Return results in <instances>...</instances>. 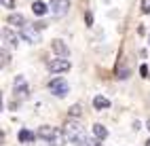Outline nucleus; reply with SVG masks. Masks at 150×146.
Returning a JSON list of instances; mask_svg holds the SVG:
<instances>
[{
  "label": "nucleus",
  "mask_w": 150,
  "mask_h": 146,
  "mask_svg": "<svg viewBox=\"0 0 150 146\" xmlns=\"http://www.w3.org/2000/svg\"><path fill=\"white\" fill-rule=\"evenodd\" d=\"M66 138L72 142L74 146H83L85 144V129L81 127L78 123H74V121H70V123H66Z\"/></svg>",
  "instance_id": "obj_1"
},
{
  "label": "nucleus",
  "mask_w": 150,
  "mask_h": 146,
  "mask_svg": "<svg viewBox=\"0 0 150 146\" xmlns=\"http://www.w3.org/2000/svg\"><path fill=\"white\" fill-rule=\"evenodd\" d=\"M49 89H51V93L57 95V97H66L68 91H70V85L64 79H53L51 83H49Z\"/></svg>",
  "instance_id": "obj_2"
},
{
  "label": "nucleus",
  "mask_w": 150,
  "mask_h": 146,
  "mask_svg": "<svg viewBox=\"0 0 150 146\" xmlns=\"http://www.w3.org/2000/svg\"><path fill=\"white\" fill-rule=\"evenodd\" d=\"M38 32H40V28H38L36 23H28L25 21V26H21V36L28 43H38V38H40Z\"/></svg>",
  "instance_id": "obj_3"
},
{
  "label": "nucleus",
  "mask_w": 150,
  "mask_h": 146,
  "mask_svg": "<svg viewBox=\"0 0 150 146\" xmlns=\"http://www.w3.org/2000/svg\"><path fill=\"white\" fill-rule=\"evenodd\" d=\"M49 70L51 72H66L70 70V62L66 60V57H59V60H53V62H49Z\"/></svg>",
  "instance_id": "obj_4"
},
{
  "label": "nucleus",
  "mask_w": 150,
  "mask_h": 146,
  "mask_svg": "<svg viewBox=\"0 0 150 146\" xmlns=\"http://www.w3.org/2000/svg\"><path fill=\"white\" fill-rule=\"evenodd\" d=\"M59 133H62V131L55 129V127H51V125H42V127L38 129V135H40L42 140H47V142H51L53 138H57Z\"/></svg>",
  "instance_id": "obj_5"
},
{
  "label": "nucleus",
  "mask_w": 150,
  "mask_h": 146,
  "mask_svg": "<svg viewBox=\"0 0 150 146\" xmlns=\"http://www.w3.org/2000/svg\"><path fill=\"white\" fill-rule=\"evenodd\" d=\"M13 89H15V93H17L19 97H25V95H28V91H30V87H28V83H25L23 76H15Z\"/></svg>",
  "instance_id": "obj_6"
},
{
  "label": "nucleus",
  "mask_w": 150,
  "mask_h": 146,
  "mask_svg": "<svg viewBox=\"0 0 150 146\" xmlns=\"http://www.w3.org/2000/svg\"><path fill=\"white\" fill-rule=\"evenodd\" d=\"M68 9H70L68 0H53V2H51V11H53V15H57V17L66 15Z\"/></svg>",
  "instance_id": "obj_7"
},
{
  "label": "nucleus",
  "mask_w": 150,
  "mask_h": 146,
  "mask_svg": "<svg viewBox=\"0 0 150 146\" xmlns=\"http://www.w3.org/2000/svg\"><path fill=\"white\" fill-rule=\"evenodd\" d=\"M114 72H116V79H127V76H129V66H125V60H123V57L118 60Z\"/></svg>",
  "instance_id": "obj_8"
},
{
  "label": "nucleus",
  "mask_w": 150,
  "mask_h": 146,
  "mask_svg": "<svg viewBox=\"0 0 150 146\" xmlns=\"http://www.w3.org/2000/svg\"><path fill=\"white\" fill-rule=\"evenodd\" d=\"M53 51L59 55V57H68L70 51H68V47L64 45V40H53Z\"/></svg>",
  "instance_id": "obj_9"
},
{
  "label": "nucleus",
  "mask_w": 150,
  "mask_h": 146,
  "mask_svg": "<svg viewBox=\"0 0 150 146\" xmlns=\"http://www.w3.org/2000/svg\"><path fill=\"white\" fill-rule=\"evenodd\" d=\"M93 106L97 110H106V108H110V100L104 97V95H95L93 97Z\"/></svg>",
  "instance_id": "obj_10"
},
{
  "label": "nucleus",
  "mask_w": 150,
  "mask_h": 146,
  "mask_svg": "<svg viewBox=\"0 0 150 146\" xmlns=\"http://www.w3.org/2000/svg\"><path fill=\"white\" fill-rule=\"evenodd\" d=\"M2 38L11 45V47H17V36H15V32L13 30H8V28H4L2 30Z\"/></svg>",
  "instance_id": "obj_11"
},
{
  "label": "nucleus",
  "mask_w": 150,
  "mask_h": 146,
  "mask_svg": "<svg viewBox=\"0 0 150 146\" xmlns=\"http://www.w3.org/2000/svg\"><path fill=\"white\" fill-rule=\"evenodd\" d=\"M32 11H34V15H45L49 11V4H45L42 0H36V2L32 4Z\"/></svg>",
  "instance_id": "obj_12"
},
{
  "label": "nucleus",
  "mask_w": 150,
  "mask_h": 146,
  "mask_svg": "<svg viewBox=\"0 0 150 146\" xmlns=\"http://www.w3.org/2000/svg\"><path fill=\"white\" fill-rule=\"evenodd\" d=\"M93 133H95V138H97V140H104L106 135H108V129L104 127V125H99V123H97V125H93Z\"/></svg>",
  "instance_id": "obj_13"
},
{
  "label": "nucleus",
  "mask_w": 150,
  "mask_h": 146,
  "mask_svg": "<svg viewBox=\"0 0 150 146\" xmlns=\"http://www.w3.org/2000/svg\"><path fill=\"white\" fill-rule=\"evenodd\" d=\"M32 140H34V133H32V131H28V129H21V131H19V142L30 144Z\"/></svg>",
  "instance_id": "obj_14"
},
{
  "label": "nucleus",
  "mask_w": 150,
  "mask_h": 146,
  "mask_svg": "<svg viewBox=\"0 0 150 146\" xmlns=\"http://www.w3.org/2000/svg\"><path fill=\"white\" fill-rule=\"evenodd\" d=\"M8 23H13V26H25V19L21 15H8Z\"/></svg>",
  "instance_id": "obj_15"
},
{
  "label": "nucleus",
  "mask_w": 150,
  "mask_h": 146,
  "mask_svg": "<svg viewBox=\"0 0 150 146\" xmlns=\"http://www.w3.org/2000/svg\"><path fill=\"white\" fill-rule=\"evenodd\" d=\"M49 146H64V133H59L57 138H53L51 142H49Z\"/></svg>",
  "instance_id": "obj_16"
},
{
  "label": "nucleus",
  "mask_w": 150,
  "mask_h": 146,
  "mask_svg": "<svg viewBox=\"0 0 150 146\" xmlns=\"http://www.w3.org/2000/svg\"><path fill=\"white\" fill-rule=\"evenodd\" d=\"M81 106H72V108H70V116H81Z\"/></svg>",
  "instance_id": "obj_17"
},
{
  "label": "nucleus",
  "mask_w": 150,
  "mask_h": 146,
  "mask_svg": "<svg viewBox=\"0 0 150 146\" xmlns=\"http://www.w3.org/2000/svg\"><path fill=\"white\" fill-rule=\"evenodd\" d=\"M83 146H102V144H99V140H93V138H87Z\"/></svg>",
  "instance_id": "obj_18"
},
{
  "label": "nucleus",
  "mask_w": 150,
  "mask_h": 146,
  "mask_svg": "<svg viewBox=\"0 0 150 146\" xmlns=\"http://www.w3.org/2000/svg\"><path fill=\"white\" fill-rule=\"evenodd\" d=\"M142 13H150V0H142Z\"/></svg>",
  "instance_id": "obj_19"
},
{
  "label": "nucleus",
  "mask_w": 150,
  "mask_h": 146,
  "mask_svg": "<svg viewBox=\"0 0 150 146\" xmlns=\"http://www.w3.org/2000/svg\"><path fill=\"white\" fill-rule=\"evenodd\" d=\"M0 2H2L4 9H13L15 6V0H0Z\"/></svg>",
  "instance_id": "obj_20"
},
{
  "label": "nucleus",
  "mask_w": 150,
  "mask_h": 146,
  "mask_svg": "<svg viewBox=\"0 0 150 146\" xmlns=\"http://www.w3.org/2000/svg\"><path fill=\"white\" fill-rule=\"evenodd\" d=\"M85 19H87V26H93V15H91V13H87Z\"/></svg>",
  "instance_id": "obj_21"
},
{
  "label": "nucleus",
  "mask_w": 150,
  "mask_h": 146,
  "mask_svg": "<svg viewBox=\"0 0 150 146\" xmlns=\"http://www.w3.org/2000/svg\"><path fill=\"white\" fill-rule=\"evenodd\" d=\"M139 74H142V79H146V76H148V68L142 66V68H139Z\"/></svg>",
  "instance_id": "obj_22"
},
{
  "label": "nucleus",
  "mask_w": 150,
  "mask_h": 146,
  "mask_svg": "<svg viewBox=\"0 0 150 146\" xmlns=\"http://www.w3.org/2000/svg\"><path fill=\"white\" fill-rule=\"evenodd\" d=\"M146 127H148V131H150V119H148V125H146Z\"/></svg>",
  "instance_id": "obj_23"
},
{
  "label": "nucleus",
  "mask_w": 150,
  "mask_h": 146,
  "mask_svg": "<svg viewBox=\"0 0 150 146\" xmlns=\"http://www.w3.org/2000/svg\"><path fill=\"white\" fill-rule=\"evenodd\" d=\"M146 146H150V140H146Z\"/></svg>",
  "instance_id": "obj_24"
}]
</instances>
